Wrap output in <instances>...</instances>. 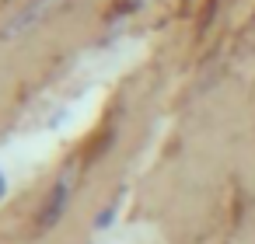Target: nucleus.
<instances>
[{
    "mask_svg": "<svg viewBox=\"0 0 255 244\" xmlns=\"http://www.w3.org/2000/svg\"><path fill=\"white\" fill-rule=\"evenodd\" d=\"M70 199H74V174L67 171L63 178H56V181H53V188H49V195H46V202H42V209H39V220H35L39 234L53 230V227L67 216Z\"/></svg>",
    "mask_w": 255,
    "mask_h": 244,
    "instance_id": "f257e3e1",
    "label": "nucleus"
},
{
    "mask_svg": "<svg viewBox=\"0 0 255 244\" xmlns=\"http://www.w3.org/2000/svg\"><path fill=\"white\" fill-rule=\"evenodd\" d=\"M53 7H56V0H32V4H28L14 21L4 28V35H25V32H32V28H35L49 11H53Z\"/></svg>",
    "mask_w": 255,
    "mask_h": 244,
    "instance_id": "f03ea898",
    "label": "nucleus"
},
{
    "mask_svg": "<svg viewBox=\"0 0 255 244\" xmlns=\"http://www.w3.org/2000/svg\"><path fill=\"white\" fill-rule=\"evenodd\" d=\"M0 199H7V178H4V171H0Z\"/></svg>",
    "mask_w": 255,
    "mask_h": 244,
    "instance_id": "7ed1b4c3",
    "label": "nucleus"
}]
</instances>
